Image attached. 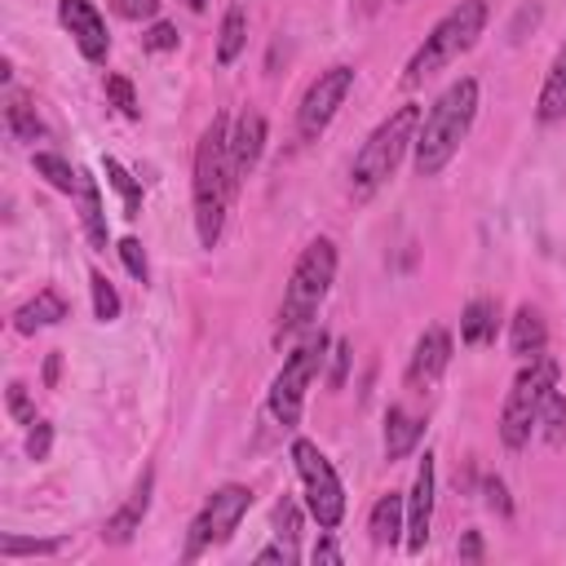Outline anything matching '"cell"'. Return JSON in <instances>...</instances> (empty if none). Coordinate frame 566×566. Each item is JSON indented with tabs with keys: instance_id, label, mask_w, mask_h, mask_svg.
I'll use <instances>...</instances> for the list:
<instances>
[{
	"instance_id": "d6986e66",
	"label": "cell",
	"mask_w": 566,
	"mask_h": 566,
	"mask_svg": "<svg viewBox=\"0 0 566 566\" xmlns=\"http://www.w3.org/2000/svg\"><path fill=\"white\" fill-rule=\"evenodd\" d=\"M75 195H80V226H84V239L102 252L106 248V212H102V195H97V181L88 177V172H80V186H75Z\"/></svg>"
},
{
	"instance_id": "e0dca14e",
	"label": "cell",
	"mask_w": 566,
	"mask_h": 566,
	"mask_svg": "<svg viewBox=\"0 0 566 566\" xmlns=\"http://www.w3.org/2000/svg\"><path fill=\"white\" fill-rule=\"evenodd\" d=\"M509 345H513V354H517V358H526V363L544 354L548 332H544V318H539V310H535V305H517L513 327H509Z\"/></svg>"
},
{
	"instance_id": "6da1fadb",
	"label": "cell",
	"mask_w": 566,
	"mask_h": 566,
	"mask_svg": "<svg viewBox=\"0 0 566 566\" xmlns=\"http://www.w3.org/2000/svg\"><path fill=\"white\" fill-rule=\"evenodd\" d=\"M234 186L239 177L230 164V124L226 115H212V124L199 133V146H195V230L203 248H217Z\"/></svg>"
},
{
	"instance_id": "d6a6232c",
	"label": "cell",
	"mask_w": 566,
	"mask_h": 566,
	"mask_svg": "<svg viewBox=\"0 0 566 566\" xmlns=\"http://www.w3.org/2000/svg\"><path fill=\"white\" fill-rule=\"evenodd\" d=\"M49 447H53V424H49V420H31L27 455H31V460H49Z\"/></svg>"
},
{
	"instance_id": "836d02e7",
	"label": "cell",
	"mask_w": 566,
	"mask_h": 566,
	"mask_svg": "<svg viewBox=\"0 0 566 566\" xmlns=\"http://www.w3.org/2000/svg\"><path fill=\"white\" fill-rule=\"evenodd\" d=\"M142 44H146L150 53H168V49H177V27H172V22H155V27L142 35Z\"/></svg>"
},
{
	"instance_id": "8d00e7d4",
	"label": "cell",
	"mask_w": 566,
	"mask_h": 566,
	"mask_svg": "<svg viewBox=\"0 0 566 566\" xmlns=\"http://www.w3.org/2000/svg\"><path fill=\"white\" fill-rule=\"evenodd\" d=\"M9 411L22 420V424H31L35 416H31V407H27V389L22 385H9Z\"/></svg>"
},
{
	"instance_id": "d590c367",
	"label": "cell",
	"mask_w": 566,
	"mask_h": 566,
	"mask_svg": "<svg viewBox=\"0 0 566 566\" xmlns=\"http://www.w3.org/2000/svg\"><path fill=\"white\" fill-rule=\"evenodd\" d=\"M345 367H349V340H336V345H332V376H327L332 389L345 385Z\"/></svg>"
},
{
	"instance_id": "3957f363",
	"label": "cell",
	"mask_w": 566,
	"mask_h": 566,
	"mask_svg": "<svg viewBox=\"0 0 566 566\" xmlns=\"http://www.w3.org/2000/svg\"><path fill=\"white\" fill-rule=\"evenodd\" d=\"M332 279H336V243H332V239H310L305 252H301L296 265H292L287 287H283L274 340H283V336H292V332H301V327L314 323V314H318V305H323Z\"/></svg>"
},
{
	"instance_id": "ac0fdd59",
	"label": "cell",
	"mask_w": 566,
	"mask_h": 566,
	"mask_svg": "<svg viewBox=\"0 0 566 566\" xmlns=\"http://www.w3.org/2000/svg\"><path fill=\"white\" fill-rule=\"evenodd\" d=\"M535 115H539V124H553V119L566 115V44L557 49V57H553V66H548V75H544Z\"/></svg>"
},
{
	"instance_id": "7a4b0ae2",
	"label": "cell",
	"mask_w": 566,
	"mask_h": 566,
	"mask_svg": "<svg viewBox=\"0 0 566 566\" xmlns=\"http://www.w3.org/2000/svg\"><path fill=\"white\" fill-rule=\"evenodd\" d=\"M478 115V80H455L433 106L429 115L420 119V133H416V172L420 177H438L451 155L460 150V142L469 137V124Z\"/></svg>"
},
{
	"instance_id": "7c38bea8",
	"label": "cell",
	"mask_w": 566,
	"mask_h": 566,
	"mask_svg": "<svg viewBox=\"0 0 566 566\" xmlns=\"http://www.w3.org/2000/svg\"><path fill=\"white\" fill-rule=\"evenodd\" d=\"M447 363H451V336L442 327H424L420 340H416V349H411V363H407V385L416 394L433 389L438 376L447 371Z\"/></svg>"
},
{
	"instance_id": "603a6c76",
	"label": "cell",
	"mask_w": 566,
	"mask_h": 566,
	"mask_svg": "<svg viewBox=\"0 0 566 566\" xmlns=\"http://www.w3.org/2000/svg\"><path fill=\"white\" fill-rule=\"evenodd\" d=\"M243 44H248V13H243V4H230L221 18V35H217V62L230 66L243 53Z\"/></svg>"
},
{
	"instance_id": "4fadbf2b",
	"label": "cell",
	"mask_w": 566,
	"mask_h": 566,
	"mask_svg": "<svg viewBox=\"0 0 566 566\" xmlns=\"http://www.w3.org/2000/svg\"><path fill=\"white\" fill-rule=\"evenodd\" d=\"M429 522H433V455L424 451L420 469H416V482H411V495H407V548L420 553L424 539H429Z\"/></svg>"
},
{
	"instance_id": "ab89813d",
	"label": "cell",
	"mask_w": 566,
	"mask_h": 566,
	"mask_svg": "<svg viewBox=\"0 0 566 566\" xmlns=\"http://www.w3.org/2000/svg\"><path fill=\"white\" fill-rule=\"evenodd\" d=\"M460 557H464V562H478V557H482V539H478V531H469V535L460 539Z\"/></svg>"
},
{
	"instance_id": "4dcf8cb0",
	"label": "cell",
	"mask_w": 566,
	"mask_h": 566,
	"mask_svg": "<svg viewBox=\"0 0 566 566\" xmlns=\"http://www.w3.org/2000/svg\"><path fill=\"white\" fill-rule=\"evenodd\" d=\"M119 261H124V270H128L137 283H146L150 265H146V252H142V243H137V239H119Z\"/></svg>"
},
{
	"instance_id": "74e56055",
	"label": "cell",
	"mask_w": 566,
	"mask_h": 566,
	"mask_svg": "<svg viewBox=\"0 0 566 566\" xmlns=\"http://www.w3.org/2000/svg\"><path fill=\"white\" fill-rule=\"evenodd\" d=\"M256 562H283V566H287V562H296V544H283V539H279V544L261 548V553H256Z\"/></svg>"
},
{
	"instance_id": "7402d4cb",
	"label": "cell",
	"mask_w": 566,
	"mask_h": 566,
	"mask_svg": "<svg viewBox=\"0 0 566 566\" xmlns=\"http://www.w3.org/2000/svg\"><path fill=\"white\" fill-rule=\"evenodd\" d=\"M18 332H35V327H53V323H62L66 318V301L53 292V287H44V292H35V301H27L18 314Z\"/></svg>"
},
{
	"instance_id": "1f68e13d",
	"label": "cell",
	"mask_w": 566,
	"mask_h": 566,
	"mask_svg": "<svg viewBox=\"0 0 566 566\" xmlns=\"http://www.w3.org/2000/svg\"><path fill=\"white\" fill-rule=\"evenodd\" d=\"M296 526H301L296 504H292V500H279V504H274V535H279L283 544H296Z\"/></svg>"
},
{
	"instance_id": "277c9868",
	"label": "cell",
	"mask_w": 566,
	"mask_h": 566,
	"mask_svg": "<svg viewBox=\"0 0 566 566\" xmlns=\"http://www.w3.org/2000/svg\"><path fill=\"white\" fill-rule=\"evenodd\" d=\"M416 133H420V111H416V106H398V111L363 142V150L354 155L349 195H354V199H371V195L394 177V168L402 164L407 146H416Z\"/></svg>"
},
{
	"instance_id": "52a82bcc",
	"label": "cell",
	"mask_w": 566,
	"mask_h": 566,
	"mask_svg": "<svg viewBox=\"0 0 566 566\" xmlns=\"http://www.w3.org/2000/svg\"><path fill=\"white\" fill-rule=\"evenodd\" d=\"M323 354H327V332H310V336L292 349V358L283 363V371L274 376V385H270V411H274V420H279L283 429H296V424H301L305 389H310V380L318 376Z\"/></svg>"
},
{
	"instance_id": "5bb4252c",
	"label": "cell",
	"mask_w": 566,
	"mask_h": 566,
	"mask_svg": "<svg viewBox=\"0 0 566 566\" xmlns=\"http://www.w3.org/2000/svg\"><path fill=\"white\" fill-rule=\"evenodd\" d=\"M150 491H155V473L146 469V473L137 478V486L124 495V504L106 517V526H102V539H106V544H128V539L142 531V517H146V509H150Z\"/></svg>"
},
{
	"instance_id": "f546056e",
	"label": "cell",
	"mask_w": 566,
	"mask_h": 566,
	"mask_svg": "<svg viewBox=\"0 0 566 566\" xmlns=\"http://www.w3.org/2000/svg\"><path fill=\"white\" fill-rule=\"evenodd\" d=\"M106 97L115 102V111H119L124 119H137V115H142V106H137V93H133V84H128L124 75H106Z\"/></svg>"
},
{
	"instance_id": "d4e9b609",
	"label": "cell",
	"mask_w": 566,
	"mask_h": 566,
	"mask_svg": "<svg viewBox=\"0 0 566 566\" xmlns=\"http://www.w3.org/2000/svg\"><path fill=\"white\" fill-rule=\"evenodd\" d=\"M4 124H9V133H13L18 142H35V137L44 133V124H40L35 106H31L22 93H13V97H9V106H4Z\"/></svg>"
},
{
	"instance_id": "f35d334b",
	"label": "cell",
	"mask_w": 566,
	"mask_h": 566,
	"mask_svg": "<svg viewBox=\"0 0 566 566\" xmlns=\"http://www.w3.org/2000/svg\"><path fill=\"white\" fill-rule=\"evenodd\" d=\"M486 500H491V509H500V513H509L513 504H509V495H504V482L500 478H486Z\"/></svg>"
},
{
	"instance_id": "83f0119b",
	"label": "cell",
	"mask_w": 566,
	"mask_h": 566,
	"mask_svg": "<svg viewBox=\"0 0 566 566\" xmlns=\"http://www.w3.org/2000/svg\"><path fill=\"white\" fill-rule=\"evenodd\" d=\"M88 292H93V314H97V323H115L119 318V292L106 283V274H88Z\"/></svg>"
},
{
	"instance_id": "60d3db41",
	"label": "cell",
	"mask_w": 566,
	"mask_h": 566,
	"mask_svg": "<svg viewBox=\"0 0 566 566\" xmlns=\"http://www.w3.org/2000/svg\"><path fill=\"white\" fill-rule=\"evenodd\" d=\"M314 562H340V548H336L332 539H318V544H314Z\"/></svg>"
},
{
	"instance_id": "e575fe53",
	"label": "cell",
	"mask_w": 566,
	"mask_h": 566,
	"mask_svg": "<svg viewBox=\"0 0 566 566\" xmlns=\"http://www.w3.org/2000/svg\"><path fill=\"white\" fill-rule=\"evenodd\" d=\"M111 9L119 18H128V22H146V18L159 13V0H111Z\"/></svg>"
},
{
	"instance_id": "9a60e30c",
	"label": "cell",
	"mask_w": 566,
	"mask_h": 566,
	"mask_svg": "<svg viewBox=\"0 0 566 566\" xmlns=\"http://www.w3.org/2000/svg\"><path fill=\"white\" fill-rule=\"evenodd\" d=\"M265 150V115L261 111H243L234 119V133H230V164H234V177H248L256 168Z\"/></svg>"
},
{
	"instance_id": "30bf717a",
	"label": "cell",
	"mask_w": 566,
	"mask_h": 566,
	"mask_svg": "<svg viewBox=\"0 0 566 566\" xmlns=\"http://www.w3.org/2000/svg\"><path fill=\"white\" fill-rule=\"evenodd\" d=\"M349 88H354V66H327V71L305 88V97H301V106H296V137H301V142H314V137L336 119V111H340V102L349 97Z\"/></svg>"
},
{
	"instance_id": "5b68a950",
	"label": "cell",
	"mask_w": 566,
	"mask_h": 566,
	"mask_svg": "<svg viewBox=\"0 0 566 566\" xmlns=\"http://www.w3.org/2000/svg\"><path fill=\"white\" fill-rule=\"evenodd\" d=\"M482 31H486V0H460V4L424 35V44L411 53L402 84L416 88V84H424L429 75H438L442 66H451L460 53H469V49L478 44Z\"/></svg>"
},
{
	"instance_id": "7bdbcfd3",
	"label": "cell",
	"mask_w": 566,
	"mask_h": 566,
	"mask_svg": "<svg viewBox=\"0 0 566 566\" xmlns=\"http://www.w3.org/2000/svg\"><path fill=\"white\" fill-rule=\"evenodd\" d=\"M186 4H190L195 13H199V9H208V0H186Z\"/></svg>"
},
{
	"instance_id": "8992f818",
	"label": "cell",
	"mask_w": 566,
	"mask_h": 566,
	"mask_svg": "<svg viewBox=\"0 0 566 566\" xmlns=\"http://www.w3.org/2000/svg\"><path fill=\"white\" fill-rule=\"evenodd\" d=\"M557 385V363L548 354L531 358L517 376H513V389L504 398V411H500V442L509 451H522L539 424V402H544V389Z\"/></svg>"
},
{
	"instance_id": "44dd1931",
	"label": "cell",
	"mask_w": 566,
	"mask_h": 566,
	"mask_svg": "<svg viewBox=\"0 0 566 566\" xmlns=\"http://www.w3.org/2000/svg\"><path fill=\"white\" fill-rule=\"evenodd\" d=\"M416 442H420V420L407 407H389L385 411V460H402Z\"/></svg>"
},
{
	"instance_id": "ba28073f",
	"label": "cell",
	"mask_w": 566,
	"mask_h": 566,
	"mask_svg": "<svg viewBox=\"0 0 566 566\" xmlns=\"http://www.w3.org/2000/svg\"><path fill=\"white\" fill-rule=\"evenodd\" d=\"M292 460H296V473H301L305 504H310L314 522H318L323 531H336L340 517H345V491H340V478H336L332 460H327L310 438H296V442H292Z\"/></svg>"
},
{
	"instance_id": "f1b7e54d",
	"label": "cell",
	"mask_w": 566,
	"mask_h": 566,
	"mask_svg": "<svg viewBox=\"0 0 566 566\" xmlns=\"http://www.w3.org/2000/svg\"><path fill=\"white\" fill-rule=\"evenodd\" d=\"M44 553H62V539H18V535H0V557H44Z\"/></svg>"
},
{
	"instance_id": "ffe728a7",
	"label": "cell",
	"mask_w": 566,
	"mask_h": 566,
	"mask_svg": "<svg viewBox=\"0 0 566 566\" xmlns=\"http://www.w3.org/2000/svg\"><path fill=\"white\" fill-rule=\"evenodd\" d=\"M495 318H500L495 301H491V296H473V301L464 305V314H460V340H464V345H486V340H495Z\"/></svg>"
},
{
	"instance_id": "b9f144b4",
	"label": "cell",
	"mask_w": 566,
	"mask_h": 566,
	"mask_svg": "<svg viewBox=\"0 0 566 566\" xmlns=\"http://www.w3.org/2000/svg\"><path fill=\"white\" fill-rule=\"evenodd\" d=\"M44 380H49V385H53V380H57V354H53V358H49V367H44Z\"/></svg>"
},
{
	"instance_id": "4316f807",
	"label": "cell",
	"mask_w": 566,
	"mask_h": 566,
	"mask_svg": "<svg viewBox=\"0 0 566 566\" xmlns=\"http://www.w3.org/2000/svg\"><path fill=\"white\" fill-rule=\"evenodd\" d=\"M102 168H106L111 186H115V190H119V199H124V217H137V212H142V190H137V181L128 177V168H124L119 159H106Z\"/></svg>"
},
{
	"instance_id": "9c48e42d",
	"label": "cell",
	"mask_w": 566,
	"mask_h": 566,
	"mask_svg": "<svg viewBox=\"0 0 566 566\" xmlns=\"http://www.w3.org/2000/svg\"><path fill=\"white\" fill-rule=\"evenodd\" d=\"M252 509V491L248 486H239V482H230V486H217L208 500H203V509L195 513V522H190V535H186V562H195L199 553H208L212 544H226L230 535H234V526L243 522V513Z\"/></svg>"
},
{
	"instance_id": "8fae6325",
	"label": "cell",
	"mask_w": 566,
	"mask_h": 566,
	"mask_svg": "<svg viewBox=\"0 0 566 566\" xmlns=\"http://www.w3.org/2000/svg\"><path fill=\"white\" fill-rule=\"evenodd\" d=\"M57 18H62V27L71 31L75 49H80L88 62H106V53H111V35H106L102 13H97L88 0H62V4H57Z\"/></svg>"
},
{
	"instance_id": "cb8c5ba5",
	"label": "cell",
	"mask_w": 566,
	"mask_h": 566,
	"mask_svg": "<svg viewBox=\"0 0 566 566\" xmlns=\"http://www.w3.org/2000/svg\"><path fill=\"white\" fill-rule=\"evenodd\" d=\"M553 447L566 442V394L557 385L544 389V402H539V424H535Z\"/></svg>"
},
{
	"instance_id": "484cf974",
	"label": "cell",
	"mask_w": 566,
	"mask_h": 566,
	"mask_svg": "<svg viewBox=\"0 0 566 566\" xmlns=\"http://www.w3.org/2000/svg\"><path fill=\"white\" fill-rule=\"evenodd\" d=\"M35 172H40L53 190H62V195H71V190L80 186V172H75L62 155H49V150H40V155H35Z\"/></svg>"
},
{
	"instance_id": "2e32d148",
	"label": "cell",
	"mask_w": 566,
	"mask_h": 566,
	"mask_svg": "<svg viewBox=\"0 0 566 566\" xmlns=\"http://www.w3.org/2000/svg\"><path fill=\"white\" fill-rule=\"evenodd\" d=\"M367 531H371V544H380V548H394V544L407 535V500H402L398 491L380 495V500L371 504Z\"/></svg>"
}]
</instances>
